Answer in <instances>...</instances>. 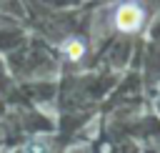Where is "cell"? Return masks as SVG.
<instances>
[{
    "instance_id": "cell-1",
    "label": "cell",
    "mask_w": 160,
    "mask_h": 153,
    "mask_svg": "<svg viewBox=\"0 0 160 153\" xmlns=\"http://www.w3.org/2000/svg\"><path fill=\"white\" fill-rule=\"evenodd\" d=\"M142 23H145V10L138 3H122L115 10V25L122 33H135V30H140Z\"/></svg>"
},
{
    "instance_id": "cell-2",
    "label": "cell",
    "mask_w": 160,
    "mask_h": 153,
    "mask_svg": "<svg viewBox=\"0 0 160 153\" xmlns=\"http://www.w3.org/2000/svg\"><path fill=\"white\" fill-rule=\"evenodd\" d=\"M60 50H62V55L68 58V60H80L82 55H85V43L80 40V38H68V40H62V45H60Z\"/></svg>"
}]
</instances>
